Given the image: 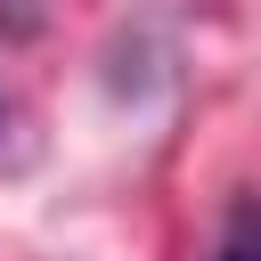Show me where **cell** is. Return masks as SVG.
<instances>
[{"label": "cell", "instance_id": "6da1fadb", "mask_svg": "<svg viewBox=\"0 0 261 261\" xmlns=\"http://www.w3.org/2000/svg\"><path fill=\"white\" fill-rule=\"evenodd\" d=\"M212 261H261V196H245V204L228 212V228H220Z\"/></svg>", "mask_w": 261, "mask_h": 261}]
</instances>
